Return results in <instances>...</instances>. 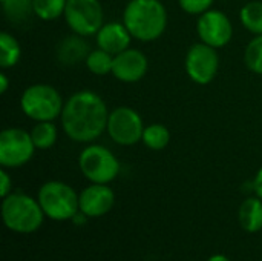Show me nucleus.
<instances>
[{
	"label": "nucleus",
	"mask_w": 262,
	"mask_h": 261,
	"mask_svg": "<svg viewBox=\"0 0 262 261\" xmlns=\"http://www.w3.org/2000/svg\"><path fill=\"white\" fill-rule=\"evenodd\" d=\"M196 32L203 43L220 49L232 40L233 25L223 11L209 9L198 17Z\"/></svg>",
	"instance_id": "nucleus-11"
},
{
	"label": "nucleus",
	"mask_w": 262,
	"mask_h": 261,
	"mask_svg": "<svg viewBox=\"0 0 262 261\" xmlns=\"http://www.w3.org/2000/svg\"><path fill=\"white\" fill-rule=\"evenodd\" d=\"M84 38L86 37L78 35V34L64 37L57 46L58 62H61L63 65H68V66L77 65L80 62H86V57L89 55V52L92 49L89 48V43Z\"/></svg>",
	"instance_id": "nucleus-15"
},
{
	"label": "nucleus",
	"mask_w": 262,
	"mask_h": 261,
	"mask_svg": "<svg viewBox=\"0 0 262 261\" xmlns=\"http://www.w3.org/2000/svg\"><path fill=\"white\" fill-rule=\"evenodd\" d=\"M37 200L46 218L52 222H68L80 212L78 194L72 186L58 180L43 183L37 192Z\"/></svg>",
	"instance_id": "nucleus-4"
},
{
	"label": "nucleus",
	"mask_w": 262,
	"mask_h": 261,
	"mask_svg": "<svg viewBox=\"0 0 262 261\" xmlns=\"http://www.w3.org/2000/svg\"><path fill=\"white\" fill-rule=\"evenodd\" d=\"M244 62L252 72L262 75V35H256L247 45L244 52Z\"/></svg>",
	"instance_id": "nucleus-24"
},
{
	"label": "nucleus",
	"mask_w": 262,
	"mask_h": 261,
	"mask_svg": "<svg viewBox=\"0 0 262 261\" xmlns=\"http://www.w3.org/2000/svg\"><path fill=\"white\" fill-rule=\"evenodd\" d=\"M207 261H232L227 255H224V254H213L212 257H209Z\"/></svg>",
	"instance_id": "nucleus-29"
},
{
	"label": "nucleus",
	"mask_w": 262,
	"mask_h": 261,
	"mask_svg": "<svg viewBox=\"0 0 262 261\" xmlns=\"http://www.w3.org/2000/svg\"><path fill=\"white\" fill-rule=\"evenodd\" d=\"M86 68L94 75H107L112 74V65H114V55L97 48L89 52L86 57Z\"/></svg>",
	"instance_id": "nucleus-22"
},
{
	"label": "nucleus",
	"mask_w": 262,
	"mask_h": 261,
	"mask_svg": "<svg viewBox=\"0 0 262 261\" xmlns=\"http://www.w3.org/2000/svg\"><path fill=\"white\" fill-rule=\"evenodd\" d=\"M31 132L20 128H6L0 132V166L15 169L26 165L35 152Z\"/></svg>",
	"instance_id": "nucleus-8"
},
{
	"label": "nucleus",
	"mask_w": 262,
	"mask_h": 261,
	"mask_svg": "<svg viewBox=\"0 0 262 261\" xmlns=\"http://www.w3.org/2000/svg\"><path fill=\"white\" fill-rule=\"evenodd\" d=\"M252 186H253V192H255L259 198H262V168L256 172Z\"/></svg>",
	"instance_id": "nucleus-27"
},
{
	"label": "nucleus",
	"mask_w": 262,
	"mask_h": 261,
	"mask_svg": "<svg viewBox=\"0 0 262 261\" xmlns=\"http://www.w3.org/2000/svg\"><path fill=\"white\" fill-rule=\"evenodd\" d=\"M60 118L64 134L72 142L92 143L106 131L109 111L98 94L78 91L64 102Z\"/></svg>",
	"instance_id": "nucleus-1"
},
{
	"label": "nucleus",
	"mask_w": 262,
	"mask_h": 261,
	"mask_svg": "<svg viewBox=\"0 0 262 261\" xmlns=\"http://www.w3.org/2000/svg\"><path fill=\"white\" fill-rule=\"evenodd\" d=\"M243 26L255 35H262V2L253 0L246 3L239 11Z\"/></svg>",
	"instance_id": "nucleus-20"
},
{
	"label": "nucleus",
	"mask_w": 262,
	"mask_h": 261,
	"mask_svg": "<svg viewBox=\"0 0 262 261\" xmlns=\"http://www.w3.org/2000/svg\"><path fill=\"white\" fill-rule=\"evenodd\" d=\"M11 192H12V178L6 172V168H2L0 169V195L2 198H5Z\"/></svg>",
	"instance_id": "nucleus-26"
},
{
	"label": "nucleus",
	"mask_w": 262,
	"mask_h": 261,
	"mask_svg": "<svg viewBox=\"0 0 262 261\" xmlns=\"http://www.w3.org/2000/svg\"><path fill=\"white\" fill-rule=\"evenodd\" d=\"M3 12L11 23L21 25L31 18L34 14L32 0H0Z\"/></svg>",
	"instance_id": "nucleus-18"
},
{
	"label": "nucleus",
	"mask_w": 262,
	"mask_h": 261,
	"mask_svg": "<svg viewBox=\"0 0 262 261\" xmlns=\"http://www.w3.org/2000/svg\"><path fill=\"white\" fill-rule=\"evenodd\" d=\"M64 20L74 34L91 37L104 25V12L100 0H68Z\"/></svg>",
	"instance_id": "nucleus-7"
},
{
	"label": "nucleus",
	"mask_w": 262,
	"mask_h": 261,
	"mask_svg": "<svg viewBox=\"0 0 262 261\" xmlns=\"http://www.w3.org/2000/svg\"><path fill=\"white\" fill-rule=\"evenodd\" d=\"M144 128L143 118L135 109L129 106H118L109 112L106 132L117 145L132 146L141 142Z\"/></svg>",
	"instance_id": "nucleus-9"
},
{
	"label": "nucleus",
	"mask_w": 262,
	"mask_h": 261,
	"mask_svg": "<svg viewBox=\"0 0 262 261\" xmlns=\"http://www.w3.org/2000/svg\"><path fill=\"white\" fill-rule=\"evenodd\" d=\"M78 168L91 183L109 185L120 174V162L115 154L103 145H89L78 155Z\"/></svg>",
	"instance_id": "nucleus-6"
},
{
	"label": "nucleus",
	"mask_w": 262,
	"mask_h": 261,
	"mask_svg": "<svg viewBox=\"0 0 262 261\" xmlns=\"http://www.w3.org/2000/svg\"><path fill=\"white\" fill-rule=\"evenodd\" d=\"M115 194L109 185L91 183L78 194L80 212L88 218H98L112 211Z\"/></svg>",
	"instance_id": "nucleus-12"
},
{
	"label": "nucleus",
	"mask_w": 262,
	"mask_h": 261,
	"mask_svg": "<svg viewBox=\"0 0 262 261\" xmlns=\"http://www.w3.org/2000/svg\"><path fill=\"white\" fill-rule=\"evenodd\" d=\"M63 106L61 94L46 83L28 86L20 97L21 112L34 122H54L61 115Z\"/></svg>",
	"instance_id": "nucleus-5"
},
{
	"label": "nucleus",
	"mask_w": 262,
	"mask_h": 261,
	"mask_svg": "<svg viewBox=\"0 0 262 261\" xmlns=\"http://www.w3.org/2000/svg\"><path fill=\"white\" fill-rule=\"evenodd\" d=\"M66 3L68 0H32L34 14L45 22L55 20L60 15H64Z\"/></svg>",
	"instance_id": "nucleus-23"
},
{
	"label": "nucleus",
	"mask_w": 262,
	"mask_h": 261,
	"mask_svg": "<svg viewBox=\"0 0 262 261\" xmlns=\"http://www.w3.org/2000/svg\"><path fill=\"white\" fill-rule=\"evenodd\" d=\"M8 88H9V80L6 77V74L2 72L0 74V94H5L8 91Z\"/></svg>",
	"instance_id": "nucleus-28"
},
{
	"label": "nucleus",
	"mask_w": 262,
	"mask_h": 261,
	"mask_svg": "<svg viewBox=\"0 0 262 261\" xmlns=\"http://www.w3.org/2000/svg\"><path fill=\"white\" fill-rule=\"evenodd\" d=\"M184 68L192 82L198 85H209L220 69V55L216 48L203 42L192 45L186 54Z\"/></svg>",
	"instance_id": "nucleus-10"
},
{
	"label": "nucleus",
	"mask_w": 262,
	"mask_h": 261,
	"mask_svg": "<svg viewBox=\"0 0 262 261\" xmlns=\"http://www.w3.org/2000/svg\"><path fill=\"white\" fill-rule=\"evenodd\" d=\"M141 142L144 143L146 148L152 151H163L170 143V131L164 125L152 123L144 128Z\"/></svg>",
	"instance_id": "nucleus-19"
},
{
	"label": "nucleus",
	"mask_w": 262,
	"mask_h": 261,
	"mask_svg": "<svg viewBox=\"0 0 262 261\" xmlns=\"http://www.w3.org/2000/svg\"><path fill=\"white\" fill-rule=\"evenodd\" d=\"M45 218L46 215L38 200L28 194L11 192L2 202V220L11 232L34 234L41 228Z\"/></svg>",
	"instance_id": "nucleus-3"
},
{
	"label": "nucleus",
	"mask_w": 262,
	"mask_h": 261,
	"mask_svg": "<svg viewBox=\"0 0 262 261\" xmlns=\"http://www.w3.org/2000/svg\"><path fill=\"white\" fill-rule=\"evenodd\" d=\"M134 37L130 35L129 29L123 22H109L104 23L98 32L95 34L97 46L112 55H117L127 48H130V40Z\"/></svg>",
	"instance_id": "nucleus-14"
},
{
	"label": "nucleus",
	"mask_w": 262,
	"mask_h": 261,
	"mask_svg": "<svg viewBox=\"0 0 262 261\" xmlns=\"http://www.w3.org/2000/svg\"><path fill=\"white\" fill-rule=\"evenodd\" d=\"M21 57V48L17 38L9 32L0 34V66L2 69H9L18 63Z\"/></svg>",
	"instance_id": "nucleus-17"
},
{
	"label": "nucleus",
	"mask_w": 262,
	"mask_h": 261,
	"mask_svg": "<svg viewBox=\"0 0 262 261\" xmlns=\"http://www.w3.org/2000/svg\"><path fill=\"white\" fill-rule=\"evenodd\" d=\"M238 220L241 228L249 234L262 231V198L258 195L246 198L238 211Z\"/></svg>",
	"instance_id": "nucleus-16"
},
{
	"label": "nucleus",
	"mask_w": 262,
	"mask_h": 261,
	"mask_svg": "<svg viewBox=\"0 0 262 261\" xmlns=\"http://www.w3.org/2000/svg\"><path fill=\"white\" fill-rule=\"evenodd\" d=\"M31 137L37 149H49L55 145L58 131L52 122H35L31 129Z\"/></svg>",
	"instance_id": "nucleus-21"
},
{
	"label": "nucleus",
	"mask_w": 262,
	"mask_h": 261,
	"mask_svg": "<svg viewBox=\"0 0 262 261\" xmlns=\"http://www.w3.org/2000/svg\"><path fill=\"white\" fill-rule=\"evenodd\" d=\"M149 69V62L144 52L127 48L126 51L114 55L112 75L123 83L140 82Z\"/></svg>",
	"instance_id": "nucleus-13"
},
{
	"label": "nucleus",
	"mask_w": 262,
	"mask_h": 261,
	"mask_svg": "<svg viewBox=\"0 0 262 261\" xmlns=\"http://www.w3.org/2000/svg\"><path fill=\"white\" fill-rule=\"evenodd\" d=\"M123 23L140 42H154L167 26V11L160 0H129L123 11Z\"/></svg>",
	"instance_id": "nucleus-2"
},
{
	"label": "nucleus",
	"mask_w": 262,
	"mask_h": 261,
	"mask_svg": "<svg viewBox=\"0 0 262 261\" xmlns=\"http://www.w3.org/2000/svg\"><path fill=\"white\" fill-rule=\"evenodd\" d=\"M178 5L190 15H201L212 8L213 0H178Z\"/></svg>",
	"instance_id": "nucleus-25"
}]
</instances>
